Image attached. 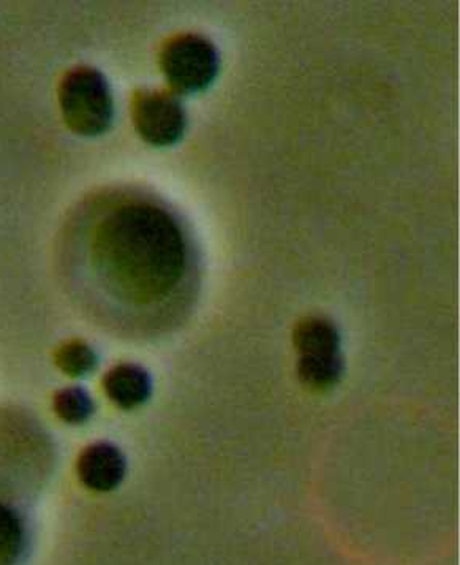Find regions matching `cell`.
<instances>
[{
  "mask_svg": "<svg viewBox=\"0 0 460 565\" xmlns=\"http://www.w3.org/2000/svg\"><path fill=\"white\" fill-rule=\"evenodd\" d=\"M60 105L68 129L82 137L104 135L115 118L107 76L86 65L65 73L60 85Z\"/></svg>",
  "mask_w": 460,
  "mask_h": 565,
  "instance_id": "7a4b0ae2",
  "label": "cell"
},
{
  "mask_svg": "<svg viewBox=\"0 0 460 565\" xmlns=\"http://www.w3.org/2000/svg\"><path fill=\"white\" fill-rule=\"evenodd\" d=\"M104 390L120 409L133 411L151 397L152 379L140 364L120 363L105 374Z\"/></svg>",
  "mask_w": 460,
  "mask_h": 565,
  "instance_id": "8992f818",
  "label": "cell"
},
{
  "mask_svg": "<svg viewBox=\"0 0 460 565\" xmlns=\"http://www.w3.org/2000/svg\"><path fill=\"white\" fill-rule=\"evenodd\" d=\"M160 68L174 96H192L211 87L221 71V53L206 36H171L160 50Z\"/></svg>",
  "mask_w": 460,
  "mask_h": 565,
  "instance_id": "3957f363",
  "label": "cell"
},
{
  "mask_svg": "<svg viewBox=\"0 0 460 565\" xmlns=\"http://www.w3.org/2000/svg\"><path fill=\"white\" fill-rule=\"evenodd\" d=\"M28 548L24 516L13 505L0 501V565H18Z\"/></svg>",
  "mask_w": 460,
  "mask_h": 565,
  "instance_id": "ba28073f",
  "label": "cell"
},
{
  "mask_svg": "<svg viewBox=\"0 0 460 565\" xmlns=\"http://www.w3.org/2000/svg\"><path fill=\"white\" fill-rule=\"evenodd\" d=\"M131 119L142 140L156 148L179 143L188 129L184 105L167 90H137L131 102Z\"/></svg>",
  "mask_w": 460,
  "mask_h": 565,
  "instance_id": "277c9868",
  "label": "cell"
},
{
  "mask_svg": "<svg viewBox=\"0 0 460 565\" xmlns=\"http://www.w3.org/2000/svg\"><path fill=\"white\" fill-rule=\"evenodd\" d=\"M345 363L341 353L335 355L299 356L298 377L313 390L332 388L341 382Z\"/></svg>",
  "mask_w": 460,
  "mask_h": 565,
  "instance_id": "9c48e42d",
  "label": "cell"
},
{
  "mask_svg": "<svg viewBox=\"0 0 460 565\" xmlns=\"http://www.w3.org/2000/svg\"><path fill=\"white\" fill-rule=\"evenodd\" d=\"M53 409L68 425H83L93 417V397L82 386H68L54 395Z\"/></svg>",
  "mask_w": 460,
  "mask_h": 565,
  "instance_id": "8fae6325",
  "label": "cell"
},
{
  "mask_svg": "<svg viewBox=\"0 0 460 565\" xmlns=\"http://www.w3.org/2000/svg\"><path fill=\"white\" fill-rule=\"evenodd\" d=\"M293 344L299 356L335 355L341 353V333L327 317H306L295 327Z\"/></svg>",
  "mask_w": 460,
  "mask_h": 565,
  "instance_id": "52a82bcc",
  "label": "cell"
},
{
  "mask_svg": "<svg viewBox=\"0 0 460 565\" xmlns=\"http://www.w3.org/2000/svg\"><path fill=\"white\" fill-rule=\"evenodd\" d=\"M54 363L62 373L71 377H86L97 367L98 356L89 344L79 339H73L56 350Z\"/></svg>",
  "mask_w": 460,
  "mask_h": 565,
  "instance_id": "30bf717a",
  "label": "cell"
},
{
  "mask_svg": "<svg viewBox=\"0 0 460 565\" xmlns=\"http://www.w3.org/2000/svg\"><path fill=\"white\" fill-rule=\"evenodd\" d=\"M76 472L84 487L97 493H109L126 479L127 459L113 444L95 443L79 455Z\"/></svg>",
  "mask_w": 460,
  "mask_h": 565,
  "instance_id": "5b68a950",
  "label": "cell"
},
{
  "mask_svg": "<svg viewBox=\"0 0 460 565\" xmlns=\"http://www.w3.org/2000/svg\"><path fill=\"white\" fill-rule=\"evenodd\" d=\"M93 244L94 268L105 289L138 308L174 295L192 262L176 217L149 202L120 203L109 210Z\"/></svg>",
  "mask_w": 460,
  "mask_h": 565,
  "instance_id": "6da1fadb",
  "label": "cell"
}]
</instances>
